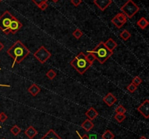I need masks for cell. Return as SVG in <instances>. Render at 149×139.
I'll use <instances>...</instances> for the list:
<instances>
[{
    "label": "cell",
    "mask_w": 149,
    "mask_h": 139,
    "mask_svg": "<svg viewBox=\"0 0 149 139\" xmlns=\"http://www.w3.org/2000/svg\"><path fill=\"white\" fill-rule=\"evenodd\" d=\"M137 89H138V87L132 82H131L130 84L127 87V90L130 93H133L134 92L136 91Z\"/></svg>",
    "instance_id": "27"
},
{
    "label": "cell",
    "mask_w": 149,
    "mask_h": 139,
    "mask_svg": "<svg viewBox=\"0 0 149 139\" xmlns=\"http://www.w3.org/2000/svg\"><path fill=\"white\" fill-rule=\"evenodd\" d=\"M93 3L100 9L101 11H104L112 3V0H94Z\"/></svg>",
    "instance_id": "10"
},
{
    "label": "cell",
    "mask_w": 149,
    "mask_h": 139,
    "mask_svg": "<svg viewBox=\"0 0 149 139\" xmlns=\"http://www.w3.org/2000/svg\"><path fill=\"white\" fill-rule=\"evenodd\" d=\"M41 139H63L53 130H49Z\"/></svg>",
    "instance_id": "17"
},
{
    "label": "cell",
    "mask_w": 149,
    "mask_h": 139,
    "mask_svg": "<svg viewBox=\"0 0 149 139\" xmlns=\"http://www.w3.org/2000/svg\"><path fill=\"white\" fill-rule=\"evenodd\" d=\"M7 53L13 59L12 66V68H13L15 63H21L30 54V51L20 41L17 40L7 50Z\"/></svg>",
    "instance_id": "1"
},
{
    "label": "cell",
    "mask_w": 149,
    "mask_h": 139,
    "mask_svg": "<svg viewBox=\"0 0 149 139\" xmlns=\"http://www.w3.org/2000/svg\"><path fill=\"white\" fill-rule=\"evenodd\" d=\"M104 45L105 46H106L109 50L111 51V52H113V50H114L116 48V47H117V43H116L112 38H109L108 40H106V42H104Z\"/></svg>",
    "instance_id": "15"
},
{
    "label": "cell",
    "mask_w": 149,
    "mask_h": 139,
    "mask_svg": "<svg viewBox=\"0 0 149 139\" xmlns=\"http://www.w3.org/2000/svg\"><path fill=\"white\" fill-rule=\"evenodd\" d=\"M121 10H122V13L126 15L127 17L132 18L135 14H137L140 11V7L132 0H128L123 6H122Z\"/></svg>",
    "instance_id": "4"
},
{
    "label": "cell",
    "mask_w": 149,
    "mask_h": 139,
    "mask_svg": "<svg viewBox=\"0 0 149 139\" xmlns=\"http://www.w3.org/2000/svg\"><path fill=\"white\" fill-rule=\"evenodd\" d=\"M89 52H92L95 56L96 60L99 61V63L101 64H103L108 59L111 57L113 52L109 50L104 45V42H99L98 45L91 51Z\"/></svg>",
    "instance_id": "3"
},
{
    "label": "cell",
    "mask_w": 149,
    "mask_h": 139,
    "mask_svg": "<svg viewBox=\"0 0 149 139\" xmlns=\"http://www.w3.org/2000/svg\"><path fill=\"white\" fill-rule=\"evenodd\" d=\"M87 136L88 139H97V136L95 133L88 134V135H87Z\"/></svg>",
    "instance_id": "33"
},
{
    "label": "cell",
    "mask_w": 149,
    "mask_h": 139,
    "mask_svg": "<svg viewBox=\"0 0 149 139\" xmlns=\"http://www.w3.org/2000/svg\"><path fill=\"white\" fill-rule=\"evenodd\" d=\"M31 1H33L36 6H39V4H42V2H44V1H47L48 0H31Z\"/></svg>",
    "instance_id": "32"
},
{
    "label": "cell",
    "mask_w": 149,
    "mask_h": 139,
    "mask_svg": "<svg viewBox=\"0 0 149 139\" xmlns=\"http://www.w3.org/2000/svg\"><path fill=\"white\" fill-rule=\"evenodd\" d=\"M33 55L36 58V60L39 61L41 64H45L51 58L52 54L47 48H45L44 46H42L33 54Z\"/></svg>",
    "instance_id": "6"
},
{
    "label": "cell",
    "mask_w": 149,
    "mask_h": 139,
    "mask_svg": "<svg viewBox=\"0 0 149 139\" xmlns=\"http://www.w3.org/2000/svg\"><path fill=\"white\" fill-rule=\"evenodd\" d=\"M148 24H149V23H148V20H147V19L146 18V17H141V18L138 20V22H137V25H138V26H139L141 29H146L147 26H148Z\"/></svg>",
    "instance_id": "18"
},
{
    "label": "cell",
    "mask_w": 149,
    "mask_h": 139,
    "mask_svg": "<svg viewBox=\"0 0 149 139\" xmlns=\"http://www.w3.org/2000/svg\"><path fill=\"white\" fill-rule=\"evenodd\" d=\"M127 17L124 13H119L111 19V23L118 29H121L127 23Z\"/></svg>",
    "instance_id": "7"
},
{
    "label": "cell",
    "mask_w": 149,
    "mask_h": 139,
    "mask_svg": "<svg viewBox=\"0 0 149 139\" xmlns=\"http://www.w3.org/2000/svg\"><path fill=\"white\" fill-rule=\"evenodd\" d=\"M28 91L32 96L35 97L40 93L41 88L36 84H33L29 87V88L28 89Z\"/></svg>",
    "instance_id": "16"
},
{
    "label": "cell",
    "mask_w": 149,
    "mask_h": 139,
    "mask_svg": "<svg viewBox=\"0 0 149 139\" xmlns=\"http://www.w3.org/2000/svg\"><path fill=\"white\" fill-rule=\"evenodd\" d=\"M38 7H39V8L40 9V10H45L48 7L47 1H44V2H42V4H40L39 6H38Z\"/></svg>",
    "instance_id": "29"
},
{
    "label": "cell",
    "mask_w": 149,
    "mask_h": 139,
    "mask_svg": "<svg viewBox=\"0 0 149 139\" xmlns=\"http://www.w3.org/2000/svg\"><path fill=\"white\" fill-rule=\"evenodd\" d=\"M81 126L86 132H90V131L94 128V123H93L92 120L87 119H85V120L82 122Z\"/></svg>",
    "instance_id": "14"
},
{
    "label": "cell",
    "mask_w": 149,
    "mask_h": 139,
    "mask_svg": "<svg viewBox=\"0 0 149 139\" xmlns=\"http://www.w3.org/2000/svg\"><path fill=\"white\" fill-rule=\"evenodd\" d=\"M4 45H3V44L1 42V41H0V52L4 49Z\"/></svg>",
    "instance_id": "35"
},
{
    "label": "cell",
    "mask_w": 149,
    "mask_h": 139,
    "mask_svg": "<svg viewBox=\"0 0 149 139\" xmlns=\"http://www.w3.org/2000/svg\"><path fill=\"white\" fill-rule=\"evenodd\" d=\"M57 76V73L54 71L53 69H50L46 73V77H47L49 80H53L55 77Z\"/></svg>",
    "instance_id": "24"
},
{
    "label": "cell",
    "mask_w": 149,
    "mask_h": 139,
    "mask_svg": "<svg viewBox=\"0 0 149 139\" xmlns=\"http://www.w3.org/2000/svg\"><path fill=\"white\" fill-rule=\"evenodd\" d=\"M137 110L146 118L148 119L149 117V100L146 99L143 101V103H141L138 107Z\"/></svg>",
    "instance_id": "8"
},
{
    "label": "cell",
    "mask_w": 149,
    "mask_h": 139,
    "mask_svg": "<svg viewBox=\"0 0 149 139\" xmlns=\"http://www.w3.org/2000/svg\"><path fill=\"white\" fill-rule=\"evenodd\" d=\"M103 101L104 103L107 105L108 106L111 107L113 105H114V103L117 101V98H116V96H113L111 93H109L104 98H103Z\"/></svg>",
    "instance_id": "11"
},
{
    "label": "cell",
    "mask_w": 149,
    "mask_h": 139,
    "mask_svg": "<svg viewBox=\"0 0 149 139\" xmlns=\"http://www.w3.org/2000/svg\"><path fill=\"white\" fill-rule=\"evenodd\" d=\"M52 1H53V2H55V3H56V2H58V1H59V0H52Z\"/></svg>",
    "instance_id": "36"
},
{
    "label": "cell",
    "mask_w": 149,
    "mask_h": 139,
    "mask_svg": "<svg viewBox=\"0 0 149 139\" xmlns=\"http://www.w3.org/2000/svg\"><path fill=\"white\" fill-rule=\"evenodd\" d=\"M2 1H3V0H0V2H1Z\"/></svg>",
    "instance_id": "37"
},
{
    "label": "cell",
    "mask_w": 149,
    "mask_h": 139,
    "mask_svg": "<svg viewBox=\"0 0 149 139\" xmlns=\"http://www.w3.org/2000/svg\"><path fill=\"white\" fill-rule=\"evenodd\" d=\"M14 16L9 11H5L0 16V29L4 32L5 34H10V25Z\"/></svg>",
    "instance_id": "5"
},
{
    "label": "cell",
    "mask_w": 149,
    "mask_h": 139,
    "mask_svg": "<svg viewBox=\"0 0 149 139\" xmlns=\"http://www.w3.org/2000/svg\"><path fill=\"white\" fill-rule=\"evenodd\" d=\"M70 65L79 74L82 75V74H84L90 68L92 64H90L88 62V61L87 60V58H86L85 54L84 52H81L71 60V61L70 62Z\"/></svg>",
    "instance_id": "2"
},
{
    "label": "cell",
    "mask_w": 149,
    "mask_h": 139,
    "mask_svg": "<svg viewBox=\"0 0 149 139\" xmlns=\"http://www.w3.org/2000/svg\"><path fill=\"white\" fill-rule=\"evenodd\" d=\"M85 115L89 119H90V120L93 121V119H95V118H97V117L98 116V112H97V110H96L95 108L90 107V109H89L86 112Z\"/></svg>",
    "instance_id": "13"
},
{
    "label": "cell",
    "mask_w": 149,
    "mask_h": 139,
    "mask_svg": "<svg viewBox=\"0 0 149 139\" xmlns=\"http://www.w3.org/2000/svg\"><path fill=\"white\" fill-rule=\"evenodd\" d=\"M87 52H88V54L86 55V58H87V60L88 61V62L90 63V64H92V65H93V63H94V61L96 60L95 56L94 54L92 53V52H89V51H87Z\"/></svg>",
    "instance_id": "23"
},
{
    "label": "cell",
    "mask_w": 149,
    "mask_h": 139,
    "mask_svg": "<svg viewBox=\"0 0 149 139\" xmlns=\"http://www.w3.org/2000/svg\"><path fill=\"white\" fill-rule=\"evenodd\" d=\"M2 139H5V138H2Z\"/></svg>",
    "instance_id": "39"
},
{
    "label": "cell",
    "mask_w": 149,
    "mask_h": 139,
    "mask_svg": "<svg viewBox=\"0 0 149 139\" xmlns=\"http://www.w3.org/2000/svg\"><path fill=\"white\" fill-rule=\"evenodd\" d=\"M22 26H23V24L19 21L18 19L14 17L12 20L11 23L10 25V28H9L10 32L12 34H15L16 32H17L21 29Z\"/></svg>",
    "instance_id": "9"
},
{
    "label": "cell",
    "mask_w": 149,
    "mask_h": 139,
    "mask_svg": "<svg viewBox=\"0 0 149 139\" xmlns=\"http://www.w3.org/2000/svg\"><path fill=\"white\" fill-rule=\"evenodd\" d=\"M77 133L78 134L79 137V139H88V138H87V135H86V134H84V135H83V136H81L79 133L78 131H77Z\"/></svg>",
    "instance_id": "34"
},
{
    "label": "cell",
    "mask_w": 149,
    "mask_h": 139,
    "mask_svg": "<svg viewBox=\"0 0 149 139\" xmlns=\"http://www.w3.org/2000/svg\"><path fill=\"white\" fill-rule=\"evenodd\" d=\"M24 133H25V135H26L29 139H33L35 136H37L38 132L33 126H29L26 128V130L25 131Z\"/></svg>",
    "instance_id": "12"
},
{
    "label": "cell",
    "mask_w": 149,
    "mask_h": 139,
    "mask_svg": "<svg viewBox=\"0 0 149 139\" xmlns=\"http://www.w3.org/2000/svg\"><path fill=\"white\" fill-rule=\"evenodd\" d=\"M72 34H73V36L76 38V39H79L80 38L83 36V32L81 31L80 29H76L75 31H73Z\"/></svg>",
    "instance_id": "25"
},
{
    "label": "cell",
    "mask_w": 149,
    "mask_h": 139,
    "mask_svg": "<svg viewBox=\"0 0 149 139\" xmlns=\"http://www.w3.org/2000/svg\"><path fill=\"white\" fill-rule=\"evenodd\" d=\"M0 70H1V68H0Z\"/></svg>",
    "instance_id": "38"
},
{
    "label": "cell",
    "mask_w": 149,
    "mask_h": 139,
    "mask_svg": "<svg viewBox=\"0 0 149 139\" xmlns=\"http://www.w3.org/2000/svg\"><path fill=\"white\" fill-rule=\"evenodd\" d=\"M7 119V115L4 114V112H1V113H0V122H4Z\"/></svg>",
    "instance_id": "30"
},
{
    "label": "cell",
    "mask_w": 149,
    "mask_h": 139,
    "mask_svg": "<svg viewBox=\"0 0 149 139\" xmlns=\"http://www.w3.org/2000/svg\"><path fill=\"white\" fill-rule=\"evenodd\" d=\"M142 82H143L142 79H141L140 77H138V76H137V77H134L133 80H132V83H133V84L135 85L137 87H138V86L142 83Z\"/></svg>",
    "instance_id": "28"
},
{
    "label": "cell",
    "mask_w": 149,
    "mask_h": 139,
    "mask_svg": "<svg viewBox=\"0 0 149 139\" xmlns=\"http://www.w3.org/2000/svg\"><path fill=\"white\" fill-rule=\"evenodd\" d=\"M119 36H120V37L122 38L123 40L127 41L131 37V34L127 30L125 29V30H123L122 32H121V34Z\"/></svg>",
    "instance_id": "20"
},
{
    "label": "cell",
    "mask_w": 149,
    "mask_h": 139,
    "mask_svg": "<svg viewBox=\"0 0 149 139\" xmlns=\"http://www.w3.org/2000/svg\"><path fill=\"white\" fill-rule=\"evenodd\" d=\"M125 118H126V115H125V114L116 113V115H114V119H116L118 122H119V123L123 122V121L125 119Z\"/></svg>",
    "instance_id": "22"
},
{
    "label": "cell",
    "mask_w": 149,
    "mask_h": 139,
    "mask_svg": "<svg viewBox=\"0 0 149 139\" xmlns=\"http://www.w3.org/2000/svg\"><path fill=\"white\" fill-rule=\"evenodd\" d=\"M115 112H116V113L118 114H125L127 112V109L122 105H119L116 108Z\"/></svg>",
    "instance_id": "26"
},
{
    "label": "cell",
    "mask_w": 149,
    "mask_h": 139,
    "mask_svg": "<svg viewBox=\"0 0 149 139\" xmlns=\"http://www.w3.org/2000/svg\"><path fill=\"white\" fill-rule=\"evenodd\" d=\"M114 134L109 130H106L102 135V138L103 139H114Z\"/></svg>",
    "instance_id": "19"
},
{
    "label": "cell",
    "mask_w": 149,
    "mask_h": 139,
    "mask_svg": "<svg viewBox=\"0 0 149 139\" xmlns=\"http://www.w3.org/2000/svg\"><path fill=\"white\" fill-rule=\"evenodd\" d=\"M10 132L13 133V136H17V135H19L20 134V133L21 132V128H19L17 125H14V126H13L11 128V129H10Z\"/></svg>",
    "instance_id": "21"
},
{
    "label": "cell",
    "mask_w": 149,
    "mask_h": 139,
    "mask_svg": "<svg viewBox=\"0 0 149 139\" xmlns=\"http://www.w3.org/2000/svg\"><path fill=\"white\" fill-rule=\"evenodd\" d=\"M81 1H82L81 0H71V4L74 6H75V7H78V6L81 4Z\"/></svg>",
    "instance_id": "31"
}]
</instances>
